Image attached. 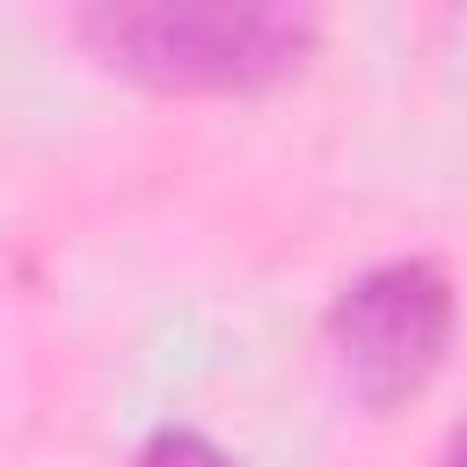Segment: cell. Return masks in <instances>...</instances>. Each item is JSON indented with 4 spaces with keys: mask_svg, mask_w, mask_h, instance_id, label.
I'll use <instances>...</instances> for the list:
<instances>
[{
    "mask_svg": "<svg viewBox=\"0 0 467 467\" xmlns=\"http://www.w3.org/2000/svg\"><path fill=\"white\" fill-rule=\"evenodd\" d=\"M452 328H460V292H452L445 263H431V255H387V263L358 270L321 314V343H328L350 401L372 416L416 401L445 372Z\"/></svg>",
    "mask_w": 467,
    "mask_h": 467,
    "instance_id": "cell-2",
    "label": "cell"
},
{
    "mask_svg": "<svg viewBox=\"0 0 467 467\" xmlns=\"http://www.w3.org/2000/svg\"><path fill=\"white\" fill-rule=\"evenodd\" d=\"M139 467H241L219 438H204L197 423H153L139 438Z\"/></svg>",
    "mask_w": 467,
    "mask_h": 467,
    "instance_id": "cell-3",
    "label": "cell"
},
{
    "mask_svg": "<svg viewBox=\"0 0 467 467\" xmlns=\"http://www.w3.org/2000/svg\"><path fill=\"white\" fill-rule=\"evenodd\" d=\"M73 36L153 95H263L306 66L321 22L270 0H124L88 7Z\"/></svg>",
    "mask_w": 467,
    "mask_h": 467,
    "instance_id": "cell-1",
    "label": "cell"
},
{
    "mask_svg": "<svg viewBox=\"0 0 467 467\" xmlns=\"http://www.w3.org/2000/svg\"><path fill=\"white\" fill-rule=\"evenodd\" d=\"M438 467H467V423L445 438V460H438Z\"/></svg>",
    "mask_w": 467,
    "mask_h": 467,
    "instance_id": "cell-4",
    "label": "cell"
}]
</instances>
